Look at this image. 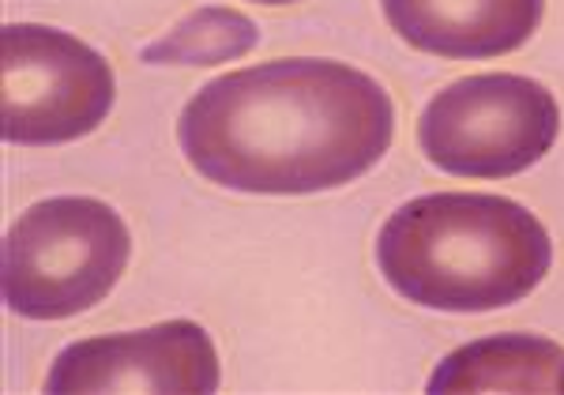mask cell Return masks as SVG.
Returning a JSON list of instances; mask_svg holds the SVG:
<instances>
[{
    "mask_svg": "<svg viewBox=\"0 0 564 395\" xmlns=\"http://www.w3.org/2000/svg\"><path fill=\"white\" fill-rule=\"evenodd\" d=\"M395 136L388 90L343 61H268L188 98L177 140L218 189L308 196L343 189L384 159Z\"/></svg>",
    "mask_w": 564,
    "mask_h": 395,
    "instance_id": "obj_1",
    "label": "cell"
},
{
    "mask_svg": "<svg viewBox=\"0 0 564 395\" xmlns=\"http://www.w3.org/2000/svg\"><path fill=\"white\" fill-rule=\"evenodd\" d=\"M388 287L422 309L494 312L523 301L553 264L534 211L494 192H430L391 211L377 237Z\"/></svg>",
    "mask_w": 564,
    "mask_h": 395,
    "instance_id": "obj_2",
    "label": "cell"
},
{
    "mask_svg": "<svg viewBox=\"0 0 564 395\" xmlns=\"http://www.w3.org/2000/svg\"><path fill=\"white\" fill-rule=\"evenodd\" d=\"M124 218L95 196H53L26 207L4 234L0 287L26 320H68L95 309L129 268Z\"/></svg>",
    "mask_w": 564,
    "mask_h": 395,
    "instance_id": "obj_3",
    "label": "cell"
},
{
    "mask_svg": "<svg viewBox=\"0 0 564 395\" xmlns=\"http://www.w3.org/2000/svg\"><path fill=\"white\" fill-rule=\"evenodd\" d=\"M561 132L550 87L516 72L456 79L436 90L417 121V143L436 170L456 178H516L545 159Z\"/></svg>",
    "mask_w": 564,
    "mask_h": 395,
    "instance_id": "obj_4",
    "label": "cell"
},
{
    "mask_svg": "<svg viewBox=\"0 0 564 395\" xmlns=\"http://www.w3.org/2000/svg\"><path fill=\"white\" fill-rule=\"evenodd\" d=\"M113 68L76 34L42 23L0 31V136L20 147L72 143L113 109Z\"/></svg>",
    "mask_w": 564,
    "mask_h": 395,
    "instance_id": "obj_5",
    "label": "cell"
},
{
    "mask_svg": "<svg viewBox=\"0 0 564 395\" xmlns=\"http://www.w3.org/2000/svg\"><path fill=\"white\" fill-rule=\"evenodd\" d=\"M45 392H218V354L196 320L79 339L57 354Z\"/></svg>",
    "mask_w": 564,
    "mask_h": 395,
    "instance_id": "obj_6",
    "label": "cell"
},
{
    "mask_svg": "<svg viewBox=\"0 0 564 395\" xmlns=\"http://www.w3.org/2000/svg\"><path fill=\"white\" fill-rule=\"evenodd\" d=\"M391 31L448 61H489L539 31L545 0H384Z\"/></svg>",
    "mask_w": 564,
    "mask_h": 395,
    "instance_id": "obj_7",
    "label": "cell"
},
{
    "mask_svg": "<svg viewBox=\"0 0 564 395\" xmlns=\"http://www.w3.org/2000/svg\"><path fill=\"white\" fill-rule=\"evenodd\" d=\"M564 346L542 335H489L463 343L430 376L433 395L444 392H561Z\"/></svg>",
    "mask_w": 564,
    "mask_h": 395,
    "instance_id": "obj_8",
    "label": "cell"
},
{
    "mask_svg": "<svg viewBox=\"0 0 564 395\" xmlns=\"http://www.w3.org/2000/svg\"><path fill=\"white\" fill-rule=\"evenodd\" d=\"M260 31L245 12L234 8H196L174 31L143 45L148 64H185V68H212V64L238 61L257 50Z\"/></svg>",
    "mask_w": 564,
    "mask_h": 395,
    "instance_id": "obj_9",
    "label": "cell"
},
{
    "mask_svg": "<svg viewBox=\"0 0 564 395\" xmlns=\"http://www.w3.org/2000/svg\"><path fill=\"white\" fill-rule=\"evenodd\" d=\"M252 4H294V0H252Z\"/></svg>",
    "mask_w": 564,
    "mask_h": 395,
    "instance_id": "obj_10",
    "label": "cell"
},
{
    "mask_svg": "<svg viewBox=\"0 0 564 395\" xmlns=\"http://www.w3.org/2000/svg\"><path fill=\"white\" fill-rule=\"evenodd\" d=\"M561 392H564V373H561Z\"/></svg>",
    "mask_w": 564,
    "mask_h": 395,
    "instance_id": "obj_11",
    "label": "cell"
}]
</instances>
